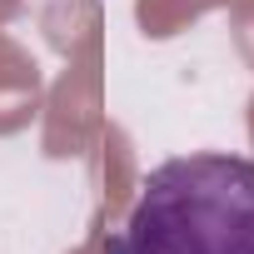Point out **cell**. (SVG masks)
I'll list each match as a JSON object with an SVG mask.
<instances>
[{
  "mask_svg": "<svg viewBox=\"0 0 254 254\" xmlns=\"http://www.w3.org/2000/svg\"><path fill=\"white\" fill-rule=\"evenodd\" d=\"M125 239L135 254H254V160L209 150L155 165Z\"/></svg>",
  "mask_w": 254,
  "mask_h": 254,
  "instance_id": "6da1fadb",
  "label": "cell"
},
{
  "mask_svg": "<svg viewBox=\"0 0 254 254\" xmlns=\"http://www.w3.org/2000/svg\"><path fill=\"white\" fill-rule=\"evenodd\" d=\"M105 254H135L125 234H105Z\"/></svg>",
  "mask_w": 254,
  "mask_h": 254,
  "instance_id": "7a4b0ae2",
  "label": "cell"
}]
</instances>
